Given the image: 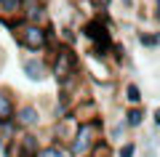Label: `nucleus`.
<instances>
[{"label":"nucleus","instance_id":"nucleus-6","mask_svg":"<svg viewBox=\"0 0 160 157\" xmlns=\"http://www.w3.org/2000/svg\"><path fill=\"white\" fill-rule=\"evenodd\" d=\"M19 67H22V75L29 83H46L51 77L46 53H24V56H19Z\"/></svg>","mask_w":160,"mask_h":157},{"label":"nucleus","instance_id":"nucleus-20","mask_svg":"<svg viewBox=\"0 0 160 157\" xmlns=\"http://www.w3.org/2000/svg\"><path fill=\"white\" fill-rule=\"evenodd\" d=\"M99 6H102V11H109V6H112V0H96Z\"/></svg>","mask_w":160,"mask_h":157},{"label":"nucleus","instance_id":"nucleus-8","mask_svg":"<svg viewBox=\"0 0 160 157\" xmlns=\"http://www.w3.org/2000/svg\"><path fill=\"white\" fill-rule=\"evenodd\" d=\"M22 22L27 24H38V27H53V16L48 3H24V13Z\"/></svg>","mask_w":160,"mask_h":157},{"label":"nucleus","instance_id":"nucleus-3","mask_svg":"<svg viewBox=\"0 0 160 157\" xmlns=\"http://www.w3.org/2000/svg\"><path fill=\"white\" fill-rule=\"evenodd\" d=\"M104 125H107L104 117L91 120V123H80L75 136H72V141L67 144V152L72 157H88L93 152V146L104 139Z\"/></svg>","mask_w":160,"mask_h":157},{"label":"nucleus","instance_id":"nucleus-4","mask_svg":"<svg viewBox=\"0 0 160 157\" xmlns=\"http://www.w3.org/2000/svg\"><path fill=\"white\" fill-rule=\"evenodd\" d=\"M43 146H46L43 130H19V136L8 146L6 157H40Z\"/></svg>","mask_w":160,"mask_h":157},{"label":"nucleus","instance_id":"nucleus-13","mask_svg":"<svg viewBox=\"0 0 160 157\" xmlns=\"http://www.w3.org/2000/svg\"><path fill=\"white\" fill-rule=\"evenodd\" d=\"M120 96H123V104H126V107H144V91H142V85H139L136 80L123 83Z\"/></svg>","mask_w":160,"mask_h":157},{"label":"nucleus","instance_id":"nucleus-1","mask_svg":"<svg viewBox=\"0 0 160 157\" xmlns=\"http://www.w3.org/2000/svg\"><path fill=\"white\" fill-rule=\"evenodd\" d=\"M11 37L16 43V48H22L24 53H51L59 43L56 27H38V24H27V22H16L11 29Z\"/></svg>","mask_w":160,"mask_h":157},{"label":"nucleus","instance_id":"nucleus-21","mask_svg":"<svg viewBox=\"0 0 160 157\" xmlns=\"http://www.w3.org/2000/svg\"><path fill=\"white\" fill-rule=\"evenodd\" d=\"M120 3H123V6H126L128 11H133V8H136V3H133V0H120Z\"/></svg>","mask_w":160,"mask_h":157},{"label":"nucleus","instance_id":"nucleus-2","mask_svg":"<svg viewBox=\"0 0 160 157\" xmlns=\"http://www.w3.org/2000/svg\"><path fill=\"white\" fill-rule=\"evenodd\" d=\"M48 67H51V80L56 83V88L83 72L80 53L75 51V45H67V43H56V48L48 53Z\"/></svg>","mask_w":160,"mask_h":157},{"label":"nucleus","instance_id":"nucleus-19","mask_svg":"<svg viewBox=\"0 0 160 157\" xmlns=\"http://www.w3.org/2000/svg\"><path fill=\"white\" fill-rule=\"evenodd\" d=\"M152 123H155V130H160V107L152 112Z\"/></svg>","mask_w":160,"mask_h":157},{"label":"nucleus","instance_id":"nucleus-9","mask_svg":"<svg viewBox=\"0 0 160 157\" xmlns=\"http://www.w3.org/2000/svg\"><path fill=\"white\" fill-rule=\"evenodd\" d=\"M69 115H72V117L78 120V125H80V123H91V120H99V117H104V112H102V104H99V99H86V101H80V104H75Z\"/></svg>","mask_w":160,"mask_h":157},{"label":"nucleus","instance_id":"nucleus-11","mask_svg":"<svg viewBox=\"0 0 160 157\" xmlns=\"http://www.w3.org/2000/svg\"><path fill=\"white\" fill-rule=\"evenodd\" d=\"M104 123H107V125H104V139H107L112 146H120L123 141H128V133H131V130H128L123 115L115 117V120H107V117H104Z\"/></svg>","mask_w":160,"mask_h":157},{"label":"nucleus","instance_id":"nucleus-12","mask_svg":"<svg viewBox=\"0 0 160 157\" xmlns=\"http://www.w3.org/2000/svg\"><path fill=\"white\" fill-rule=\"evenodd\" d=\"M16 93H13L8 85H0V123H13V115H16Z\"/></svg>","mask_w":160,"mask_h":157},{"label":"nucleus","instance_id":"nucleus-15","mask_svg":"<svg viewBox=\"0 0 160 157\" xmlns=\"http://www.w3.org/2000/svg\"><path fill=\"white\" fill-rule=\"evenodd\" d=\"M136 43L142 45V48L155 51V48H160V32H144V29H139L136 32Z\"/></svg>","mask_w":160,"mask_h":157},{"label":"nucleus","instance_id":"nucleus-16","mask_svg":"<svg viewBox=\"0 0 160 157\" xmlns=\"http://www.w3.org/2000/svg\"><path fill=\"white\" fill-rule=\"evenodd\" d=\"M40 157H72V155L67 152V146L53 144V141H46V146L40 149Z\"/></svg>","mask_w":160,"mask_h":157},{"label":"nucleus","instance_id":"nucleus-14","mask_svg":"<svg viewBox=\"0 0 160 157\" xmlns=\"http://www.w3.org/2000/svg\"><path fill=\"white\" fill-rule=\"evenodd\" d=\"M147 117H149L147 107H126V109H123V120H126L128 130H139V128H144Z\"/></svg>","mask_w":160,"mask_h":157},{"label":"nucleus","instance_id":"nucleus-10","mask_svg":"<svg viewBox=\"0 0 160 157\" xmlns=\"http://www.w3.org/2000/svg\"><path fill=\"white\" fill-rule=\"evenodd\" d=\"M24 0H0V27L11 29L16 22H22Z\"/></svg>","mask_w":160,"mask_h":157},{"label":"nucleus","instance_id":"nucleus-17","mask_svg":"<svg viewBox=\"0 0 160 157\" xmlns=\"http://www.w3.org/2000/svg\"><path fill=\"white\" fill-rule=\"evenodd\" d=\"M139 155V144L136 141H123L120 146H115V157H136Z\"/></svg>","mask_w":160,"mask_h":157},{"label":"nucleus","instance_id":"nucleus-18","mask_svg":"<svg viewBox=\"0 0 160 157\" xmlns=\"http://www.w3.org/2000/svg\"><path fill=\"white\" fill-rule=\"evenodd\" d=\"M91 157H115V146L109 144L107 139H102L96 146H93V152H91Z\"/></svg>","mask_w":160,"mask_h":157},{"label":"nucleus","instance_id":"nucleus-7","mask_svg":"<svg viewBox=\"0 0 160 157\" xmlns=\"http://www.w3.org/2000/svg\"><path fill=\"white\" fill-rule=\"evenodd\" d=\"M75 130H78V120H75L72 115H67V117L51 120L48 130H43V133L48 136V141H53V144H62V146H67L69 141H72Z\"/></svg>","mask_w":160,"mask_h":157},{"label":"nucleus","instance_id":"nucleus-22","mask_svg":"<svg viewBox=\"0 0 160 157\" xmlns=\"http://www.w3.org/2000/svg\"><path fill=\"white\" fill-rule=\"evenodd\" d=\"M88 157H91V155H88Z\"/></svg>","mask_w":160,"mask_h":157},{"label":"nucleus","instance_id":"nucleus-5","mask_svg":"<svg viewBox=\"0 0 160 157\" xmlns=\"http://www.w3.org/2000/svg\"><path fill=\"white\" fill-rule=\"evenodd\" d=\"M13 123H16L19 130H43V125H46V112H43L40 104H35V101H19Z\"/></svg>","mask_w":160,"mask_h":157}]
</instances>
